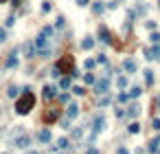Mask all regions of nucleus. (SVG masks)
<instances>
[{"label": "nucleus", "mask_w": 160, "mask_h": 154, "mask_svg": "<svg viewBox=\"0 0 160 154\" xmlns=\"http://www.w3.org/2000/svg\"><path fill=\"white\" fill-rule=\"evenodd\" d=\"M77 115H79V106L77 104H70L68 110H66V119H72V117H77Z\"/></svg>", "instance_id": "12"}, {"label": "nucleus", "mask_w": 160, "mask_h": 154, "mask_svg": "<svg viewBox=\"0 0 160 154\" xmlns=\"http://www.w3.org/2000/svg\"><path fill=\"white\" fill-rule=\"evenodd\" d=\"M103 130H105V117H103V115H97L95 119H92V134H90V143L95 141V137H97L99 132H103Z\"/></svg>", "instance_id": "3"}, {"label": "nucleus", "mask_w": 160, "mask_h": 154, "mask_svg": "<svg viewBox=\"0 0 160 154\" xmlns=\"http://www.w3.org/2000/svg\"><path fill=\"white\" fill-rule=\"evenodd\" d=\"M22 51H24V57H29V60L37 55V51H35V44H33V42H24Z\"/></svg>", "instance_id": "6"}, {"label": "nucleus", "mask_w": 160, "mask_h": 154, "mask_svg": "<svg viewBox=\"0 0 160 154\" xmlns=\"http://www.w3.org/2000/svg\"><path fill=\"white\" fill-rule=\"evenodd\" d=\"M33 106H35V95L31 93V88H24L22 97L18 99V104H15V112L18 115H29L33 110Z\"/></svg>", "instance_id": "1"}, {"label": "nucleus", "mask_w": 160, "mask_h": 154, "mask_svg": "<svg viewBox=\"0 0 160 154\" xmlns=\"http://www.w3.org/2000/svg\"><path fill=\"white\" fill-rule=\"evenodd\" d=\"M123 68H125V73H127V75L136 73V62H134V60H125V62H123Z\"/></svg>", "instance_id": "11"}, {"label": "nucleus", "mask_w": 160, "mask_h": 154, "mask_svg": "<svg viewBox=\"0 0 160 154\" xmlns=\"http://www.w3.org/2000/svg\"><path fill=\"white\" fill-rule=\"evenodd\" d=\"M55 26H57V29H62V26H64V18H62V15L57 18V22H55Z\"/></svg>", "instance_id": "37"}, {"label": "nucleus", "mask_w": 160, "mask_h": 154, "mask_svg": "<svg viewBox=\"0 0 160 154\" xmlns=\"http://www.w3.org/2000/svg\"><path fill=\"white\" fill-rule=\"evenodd\" d=\"M13 145H15V148H20V150H26V148L31 145V139L26 137V134H20V130H18V137L13 139Z\"/></svg>", "instance_id": "4"}, {"label": "nucleus", "mask_w": 160, "mask_h": 154, "mask_svg": "<svg viewBox=\"0 0 160 154\" xmlns=\"http://www.w3.org/2000/svg\"><path fill=\"white\" fill-rule=\"evenodd\" d=\"M86 154H99V150H97V148H88Z\"/></svg>", "instance_id": "41"}, {"label": "nucleus", "mask_w": 160, "mask_h": 154, "mask_svg": "<svg viewBox=\"0 0 160 154\" xmlns=\"http://www.w3.org/2000/svg\"><path fill=\"white\" fill-rule=\"evenodd\" d=\"M158 143H160V139H154L152 143H149V148H147V150H149V152H158Z\"/></svg>", "instance_id": "23"}, {"label": "nucleus", "mask_w": 160, "mask_h": 154, "mask_svg": "<svg viewBox=\"0 0 160 154\" xmlns=\"http://www.w3.org/2000/svg\"><path fill=\"white\" fill-rule=\"evenodd\" d=\"M42 11H44V13L51 11V2H44V5H42Z\"/></svg>", "instance_id": "39"}, {"label": "nucleus", "mask_w": 160, "mask_h": 154, "mask_svg": "<svg viewBox=\"0 0 160 154\" xmlns=\"http://www.w3.org/2000/svg\"><path fill=\"white\" fill-rule=\"evenodd\" d=\"M5 66H7V68H13V66H18V55H15V51H13L11 55L7 57V62H5Z\"/></svg>", "instance_id": "14"}, {"label": "nucleus", "mask_w": 160, "mask_h": 154, "mask_svg": "<svg viewBox=\"0 0 160 154\" xmlns=\"http://www.w3.org/2000/svg\"><path fill=\"white\" fill-rule=\"evenodd\" d=\"M72 93H75V95H83V93H86V90H83L81 86H75V88H72Z\"/></svg>", "instance_id": "31"}, {"label": "nucleus", "mask_w": 160, "mask_h": 154, "mask_svg": "<svg viewBox=\"0 0 160 154\" xmlns=\"http://www.w3.org/2000/svg\"><path fill=\"white\" fill-rule=\"evenodd\" d=\"M116 154H129V150H127V148H118V152H116Z\"/></svg>", "instance_id": "42"}, {"label": "nucleus", "mask_w": 160, "mask_h": 154, "mask_svg": "<svg viewBox=\"0 0 160 154\" xmlns=\"http://www.w3.org/2000/svg\"><path fill=\"white\" fill-rule=\"evenodd\" d=\"M79 137H81V128H77V130L72 132V139H79Z\"/></svg>", "instance_id": "40"}, {"label": "nucleus", "mask_w": 160, "mask_h": 154, "mask_svg": "<svg viewBox=\"0 0 160 154\" xmlns=\"http://www.w3.org/2000/svg\"><path fill=\"white\" fill-rule=\"evenodd\" d=\"M145 81H147V86L154 84V73H152V70H145Z\"/></svg>", "instance_id": "20"}, {"label": "nucleus", "mask_w": 160, "mask_h": 154, "mask_svg": "<svg viewBox=\"0 0 160 154\" xmlns=\"http://www.w3.org/2000/svg\"><path fill=\"white\" fill-rule=\"evenodd\" d=\"M57 117H59V110H57V108H51V110L44 112V121L46 123H53V121H57Z\"/></svg>", "instance_id": "8"}, {"label": "nucleus", "mask_w": 160, "mask_h": 154, "mask_svg": "<svg viewBox=\"0 0 160 154\" xmlns=\"http://www.w3.org/2000/svg\"><path fill=\"white\" fill-rule=\"evenodd\" d=\"M99 38H101V42H105V44L112 42V35H110V31H108V26H105V24H101V26H99Z\"/></svg>", "instance_id": "9"}, {"label": "nucleus", "mask_w": 160, "mask_h": 154, "mask_svg": "<svg viewBox=\"0 0 160 154\" xmlns=\"http://www.w3.org/2000/svg\"><path fill=\"white\" fill-rule=\"evenodd\" d=\"M5 40H7V31L0 29V42H5Z\"/></svg>", "instance_id": "38"}, {"label": "nucleus", "mask_w": 160, "mask_h": 154, "mask_svg": "<svg viewBox=\"0 0 160 154\" xmlns=\"http://www.w3.org/2000/svg\"><path fill=\"white\" fill-rule=\"evenodd\" d=\"M77 5H79V7H86V5H88V0H77Z\"/></svg>", "instance_id": "43"}, {"label": "nucleus", "mask_w": 160, "mask_h": 154, "mask_svg": "<svg viewBox=\"0 0 160 154\" xmlns=\"http://www.w3.org/2000/svg\"><path fill=\"white\" fill-rule=\"evenodd\" d=\"M140 95H143V88H138V86H134V88L129 90V95H127V97H129V99H136V97H140Z\"/></svg>", "instance_id": "16"}, {"label": "nucleus", "mask_w": 160, "mask_h": 154, "mask_svg": "<svg viewBox=\"0 0 160 154\" xmlns=\"http://www.w3.org/2000/svg\"><path fill=\"white\" fill-rule=\"evenodd\" d=\"M145 60H160V44H154L152 49H145Z\"/></svg>", "instance_id": "5"}, {"label": "nucleus", "mask_w": 160, "mask_h": 154, "mask_svg": "<svg viewBox=\"0 0 160 154\" xmlns=\"http://www.w3.org/2000/svg\"><path fill=\"white\" fill-rule=\"evenodd\" d=\"M2 2H7V0H0V5H2Z\"/></svg>", "instance_id": "44"}, {"label": "nucleus", "mask_w": 160, "mask_h": 154, "mask_svg": "<svg viewBox=\"0 0 160 154\" xmlns=\"http://www.w3.org/2000/svg\"><path fill=\"white\" fill-rule=\"evenodd\" d=\"M59 104H68V95H66V93L59 95Z\"/></svg>", "instance_id": "36"}, {"label": "nucleus", "mask_w": 160, "mask_h": 154, "mask_svg": "<svg viewBox=\"0 0 160 154\" xmlns=\"http://www.w3.org/2000/svg\"><path fill=\"white\" fill-rule=\"evenodd\" d=\"M13 22H15V18H13V15H9L7 20H5V26H13Z\"/></svg>", "instance_id": "29"}, {"label": "nucleus", "mask_w": 160, "mask_h": 154, "mask_svg": "<svg viewBox=\"0 0 160 154\" xmlns=\"http://www.w3.org/2000/svg\"><path fill=\"white\" fill-rule=\"evenodd\" d=\"M95 64H97L95 60H86V62H83V66H86L88 70H92V68H95Z\"/></svg>", "instance_id": "25"}, {"label": "nucleus", "mask_w": 160, "mask_h": 154, "mask_svg": "<svg viewBox=\"0 0 160 154\" xmlns=\"http://www.w3.org/2000/svg\"><path fill=\"white\" fill-rule=\"evenodd\" d=\"M138 130H140V125H138V123H132L129 128H127V132H129V134H136Z\"/></svg>", "instance_id": "24"}, {"label": "nucleus", "mask_w": 160, "mask_h": 154, "mask_svg": "<svg viewBox=\"0 0 160 154\" xmlns=\"http://www.w3.org/2000/svg\"><path fill=\"white\" fill-rule=\"evenodd\" d=\"M103 9H105L103 2H92V11H95V13H103Z\"/></svg>", "instance_id": "18"}, {"label": "nucleus", "mask_w": 160, "mask_h": 154, "mask_svg": "<svg viewBox=\"0 0 160 154\" xmlns=\"http://www.w3.org/2000/svg\"><path fill=\"white\" fill-rule=\"evenodd\" d=\"M152 128H154V130H160V119H154V121H152Z\"/></svg>", "instance_id": "33"}, {"label": "nucleus", "mask_w": 160, "mask_h": 154, "mask_svg": "<svg viewBox=\"0 0 160 154\" xmlns=\"http://www.w3.org/2000/svg\"><path fill=\"white\" fill-rule=\"evenodd\" d=\"M83 79H86V84H95V75H90V73L83 77Z\"/></svg>", "instance_id": "32"}, {"label": "nucleus", "mask_w": 160, "mask_h": 154, "mask_svg": "<svg viewBox=\"0 0 160 154\" xmlns=\"http://www.w3.org/2000/svg\"><path fill=\"white\" fill-rule=\"evenodd\" d=\"M59 88H64V90L70 88V77H62V79H59Z\"/></svg>", "instance_id": "19"}, {"label": "nucleus", "mask_w": 160, "mask_h": 154, "mask_svg": "<svg viewBox=\"0 0 160 154\" xmlns=\"http://www.w3.org/2000/svg\"><path fill=\"white\" fill-rule=\"evenodd\" d=\"M72 70H75V57L72 55H62L59 60H57V66H55V77H57V75H62V73H72Z\"/></svg>", "instance_id": "2"}, {"label": "nucleus", "mask_w": 160, "mask_h": 154, "mask_svg": "<svg viewBox=\"0 0 160 154\" xmlns=\"http://www.w3.org/2000/svg\"><path fill=\"white\" fill-rule=\"evenodd\" d=\"M108 88H110V79H101L95 84V93L97 95H103V93H108Z\"/></svg>", "instance_id": "7"}, {"label": "nucleus", "mask_w": 160, "mask_h": 154, "mask_svg": "<svg viewBox=\"0 0 160 154\" xmlns=\"http://www.w3.org/2000/svg\"><path fill=\"white\" fill-rule=\"evenodd\" d=\"M116 86H118V88H125V86H127V77H125V75H121V77L116 79Z\"/></svg>", "instance_id": "21"}, {"label": "nucleus", "mask_w": 160, "mask_h": 154, "mask_svg": "<svg viewBox=\"0 0 160 154\" xmlns=\"http://www.w3.org/2000/svg\"><path fill=\"white\" fill-rule=\"evenodd\" d=\"M138 115H140V106H138V104H132L129 110H127V117H129V119H136Z\"/></svg>", "instance_id": "13"}, {"label": "nucleus", "mask_w": 160, "mask_h": 154, "mask_svg": "<svg viewBox=\"0 0 160 154\" xmlns=\"http://www.w3.org/2000/svg\"><path fill=\"white\" fill-rule=\"evenodd\" d=\"M2 154H7V152H2Z\"/></svg>", "instance_id": "45"}, {"label": "nucleus", "mask_w": 160, "mask_h": 154, "mask_svg": "<svg viewBox=\"0 0 160 154\" xmlns=\"http://www.w3.org/2000/svg\"><path fill=\"white\" fill-rule=\"evenodd\" d=\"M18 93H20V90H18L15 86H11V88L7 90V95H9V97H18Z\"/></svg>", "instance_id": "26"}, {"label": "nucleus", "mask_w": 160, "mask_h": 154, "mask_svg": "<svg viewBox=\"0 0 160 154\" xmlns=\"http://www.w3.org/2000/svg\"><path fill=\"white\" fill-rule=\"evenodd\" d=\"M68 148V139H57V150H66Z\"/></svg>", "instance_id": "22"}, {"label": "nucleus", "mask_w": 160, "mask_h": 154, "mask_svg": "<svg viewBox=\"0 0 160 154\" xmlns=\"http://www.w3.org/2000/svg\"><path fill=\"white\" fill-rule=\"evenodd\" d=\"M152 42L154 44H160V33H156V31L152 33Z\"/></svg>", "instance_id": "28"}, {"label": "nucleus", "mask_w": 160, "mask_h": 154, "mask_svg": "<svg viewBox=\"0 0 160 154\" xmlns=\"http://www.w3.org/2000/svg\"><path fill=\"white\" fill-rule=\"evenodd\" d=\"M145 26H147L149 31H154V29H156V22H154V20H147V22H145Z\"/></svg>", "instance_id": "30"}, {"label": "nucleus", "mask_w": 160, "mask_h": 154, "mask_svg": "<svg viewBox=\"0 0 160 154\" xmlns=\"http://www.w3.org/2000/svg\"><path fill=\"white\" fill-rule=\"evenodd\" d=\"M92 46H95V40H92V38H86V40L81 42V49H86V51L92 49Z\"/></svg>", "instance_id": "17"}, {"label": "nucleus", "mask_w": 160, "mask_h": 154, "mask_svg": "<svg viewBox=\"0 0 160 154\" xmlns=\"http://www.w3.org/2000/svg\"><path fill=\"white\" fill-rule=\"evenodd\" d=\"M127 99H129V97H127L125 93H121V95H118V101H121V104H125V101H127Z\"/></svg>", "instance_id": "34"}, {"label": "nucleus", "mask_w": 160, "mask_h": 154, "mask_svg": "<svg viewBox=\"0 0 160 154\" xmlns=\"http://www.w3.org/2000/svg\"><path fill=\"white\" fill-rule=\"evenodd\" d=\"M97 62H99V64H108V57H105V55H99Z\"/></svg>", "instance_id": "35"}, {"label": "nucleus", "mask_w": 160, "mask_h": 154, "mask_svg": "<svg viewBox=\"0 0 160 154\" xmlns=\"http://www.w3.org/2000/svg\"><path fill=\"white\" fill-rule=\"evenodd\" d=\"M42 95H44V99H53L55 95H57V90H55L53 86H46V88H44V93H42Z\"/></svg>", "instance_id": "15"}, {"label": "nucleus", "mask_w": 160, "mask_h": 154, "mask_svg": "<svg viewBox=\"0 0 160 154\" xmlns=\"http://www.w3.org/2000/svg\"><path fill=\"white\" fill-rule=\"evenodd\" d=\"M42 35H44V38H48V35H53V29H51V26H44V29H42Z\"/></svg>", "instance_id": "27"}, {"label": "nucleus", "mask_w": 160, "mask_h": 154, "mask_svg": "<svg viewBox=\"0 0 160 154\" xmlns=\"http://www.w3.org/2000/svg\"><path fill=\"white\" fill-rule=\"evenodd\" d=\"M37 141H40V143H48L51 141V130L48 128L40 130V132H37Z\"/></svg>", "instance_id": "10"}]
</instances>
